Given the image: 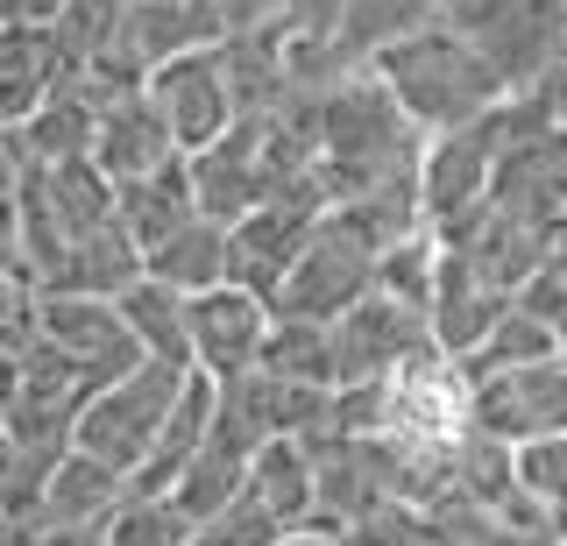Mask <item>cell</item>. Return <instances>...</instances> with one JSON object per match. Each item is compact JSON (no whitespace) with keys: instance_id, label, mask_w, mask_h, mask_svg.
<instances>
[{"instance_id":"4fadbf2b","label":"cell","mask_w":567,"mask_h":546,"mask_svg":"<svg viewBox=\"0 0 567 546\" xmlns=\"http://www.w3.org/2000/svg\"><path fill=\"white\" fill-rule=\"evenodd\" d=\"M128 497H135V483H128L114 462H100V454L71 447L64 462L50 468V490H43V533H85V539H100V525L114 518Z\"/></svg>"},{"instance_id":"1f68e13d","label":"cell","mask_w":567,"mask_h":546,"mask_svg":"<svg viewBox=\"0 0 567 546\" xmlns=\"http://www.w3.org/2000/svg\"><path fill=\"white\" fill-rule=\"evenodd\" d=\"M525 306L539 312V320L560 333V348H567V249H554V262L525 285Z\"/></svg>"},{"instance_id":"2e32d148","label":"cell","mask_w":567,"mask_h":546,"mask_svg":"<svg viewBox=\"0 0 567 546\" xmlns=\"http://www.w3.org/2000/svg\"><path fill=\"white\" fill-rule=\"evenodd\" d=\"M511 306H518L511 291L483 285V277H475L461 256L440 249V291H433V341H440V356L468 362L475 348H483L489 333L504 327V312H511Z\"/></svg>"},{"instance_id":"f1b7e54d","label":"cell","mask_w":567,"mask_h":546,"mask_svg":"<svg viewBox=\"0 0 567 546\" xmlns=\"http://www.w3.org/2000/svg\"><path fill=\"white\" fill-rule=\"evenodd\" d=\"M206 43H235V37H256V29H291V0H192Z\"/></svg>"},{"instance_id":"52a82bcc","label":"cell","mask_w":567,"mask_h":546,"mask_svg":"<svg viewBox=\"0 0 567 546\" xmlns=\"http://www.w3.org/2000/svg\"><path fill=\"white\" fill-rule=\"evenodd\" d=\"M333 348H341V391H348V383L404 377V369H412L419 356H433L440 341H433V312L377 291V298H362V306L333 327Z\"/></svg>"},{"instance_id":"e575fe53","label":"cell","mask_w":567,"mask_h":546,"mask_svg":"<svg viewBox=\"0 0 567 546\" xmlns=\"http://www.w3.org/2000/svg\"><path fill=\"white\" fill-rule=\"evenodd\" d=\"M277 546H354V533H319V525H298V533H284Z\"/></svg>"},{"instance_id":"7402d4cb","label":"cell","mask_w":567,"mask_h":546,"mask_svg":"<svg viewBox=\"0 0 567 546\" xmlns=\"http://www.w3.org/2000/svg\"><path fill=\"white\" fill-rule=\"evenodd\" d=\"M248 490H256L284 525H312V511H319V454L306 440H270V447L256 454V468H248Z\"/></svg>"},{"instance_id":"ba28073f","label":"cell","mask_w":567,"mask_h":546,"mask_svg":"<svg viewBox=\"0 0 567 546\" xmlns=\"http://www.w3.org/2000/svg\"><path fill=\"white\" fill-rule=\"evenodd\" d=\"M270 333H277V306L256 298L248 285H220V291L192 298V362L213 383L256 377L262 356H270Z\"/></svg>"},{"instance_id":"e0dca14e","label":"cell","mask_w":567,"mask_h":546,"mask_svg":"<svg viewBox=\"0 0 567 546\" xmlns=\"http://www.w3.org/2000/svg\"><path fill=\"white\" fill-rule=\"evenodd\" d=\"M100 121H106V93L93 79H71L29 128H8V150L35 156V164H71V156H93L100 150Z\"/></svg>"},{"instance_id":"83f0119b","label":"cell","mask_w":567,"mask_h":546,"mask_svg":"<svg viewBox=\"0 0 567 546\" xmlns=\"http://www.w3.org/2000/svg\"><path fill=\"white\" fill-rule=\"evenodd\" d=\"M128 8H135V0H71V8H64V22H58L64 58L79 64V72H93L106 50H114L121 22H128Z\"/></svg>"},{"instance_id":"d4e9b609","label":"cell","mask_w":567,"mask_h":546,"mask_svg":"<svg viewBox=\"0 0 567 546\" xmlns=\"http://www.w3.org/2000/svg\"><path fill=\"white\" fill-rule=\"evenodd\" d=\"M248 468H256L248 454H235V447H220V440H213L199 462L177 475L171 497L185 504V518H192V525H213L227 504H241V497H248Z\"/></svg>"},{"instance_id":"7c38bea8","label":"cell","mask_w":567,"mask_h":546,"mask_svg":"<svg viewBox=\"0 0 567 546\" xmlns=\"http://www.w3.org/2000/svg\"><path fill=\"white\" fill-rule=\"evenodd\" d=\"M71 79L85 72L64 58L58 29H8L0 37V114H8V128H29Z\"/></svg>"},{"instance_id":"603a6c76","label":"cell","mask_w":567,"mask_h":546,"mask_svg":"<svg viewBox=\"0 0 567 546\" xmlns=\"http://www.w3.org/2000/svg\"><path fill=\"white\" fill-rule=\"evenodd\" d=\"M121 312H128V327H135V341H142V356H150V362L199 369V362H192V298L185 291L142 277V285L121 298Z\"/></svg>"},{"instance_id":"8fae6325","label":"cell","mask_w":567,"mask_h":546,"mask_svg":"<svg viewBox=\"0 0 567 546\" xmlns=\"http://www.w3.org/2000/svg\"><path fill=\"white\" fill-rule=\"evenodd\" d=\"M43 341L64 348L100 391L150 362L135 327H128V312H121V298H43Z\"/></svg>"},{"instance_id":"3957f363","label":"cell","mask_w":567,"mask_h":546,"mask_svg":"<svg viewBox=\"0 0 567 546\" xmlns=\"http://www.w3.org/2000/svg\"><path fill=\"white\" fill-rule=\"evenodd\" d=\"M377 285H383V249L348 214H327V220L312 227V241H306V256H298L291 285L277 291V320L341 327L362 298H377Z\"/></svg>"},{"instance_id":"d590c367","label":"cell","mask_w":567,"mask_h":546,"mask_svg":"<svg viewBox=\"0 0 567 546\" xmlns=\"http://www.w3.org/2000/svg\"><path fill=\"white\" fill-rule=\"evenodd\" d=\"M504 546H560V539H554V525H539V533H511Z\"/></svg>"},{"instance_id":"9c48e42d","label":"cell","mask_w":567,"mask_h":546,"mask_svg":"<svg viewBox=\"0 0 567 546\" xmlns=\"http://www.w3.org/2000/svg\"><path fill=\"white\" fill-rule=\"evenodd\" d=\"M199 214L220 227H241L256 206H270V114H248L220 135L206 156H192Z\"/></svg>"},{"instance_id":"6da1fadb","label":"cell","mask_w":567,"mask_h":546,"mask_svg":"<svg viewBox=\"0 0 567 546\" xmlns=\"http://www.w3.org/2000/svg\"><path fill=\"white\" fill-rule=\"evenodd\" d=\"M419 121L398 107V93L377 72H354L341 93L327 100V156H319V185L333 206H362L383 192H419Z\"/></svg>"},{"instance_id":"d6986e66","label":"cell","mask_w":567,"mask_h":546,"mask_svg":"<svg viewBox=\"0 0 567 546\" xmlns=\"http://www.w3.org/2000/svg\"><path fill=\"white\" fill-rule=\"evenodd\" d=\"M150 277L156 285H171V291H185V298H206V291H220V285H235V227H220V220H185L171 241H156L150 256Z\"/></svg>"},{"instance_id":"ffe728a7","label":"cell","mask_w":567,"mask_h":546,"mask_svg":"<svg viewBox=\"0 0 567 546\" xmlns=\"http://www.w3.org/2000/svg\"><path fill=\"white\" fill-rule=\"evenodd\" d=\"M185 220H199V185H192V156L150 171V178L121 185V227L135 235V249L150 256L156 241H171Z\"/></svg>"},{"instance_id":"4316f807","label":"cell","mask_w":567,"mask_h":546,"mask_svg":"<svg viewBox=\"0 0 567 546\" xmlns=\"http://www.w3.org/2000/svg\"><path fill=\"white\" fill-rule=\"evenodd\" d=\"M100 546H199V525L185 518L177 497H135L100 525Z\"/></svg>"},{"instance_id":"484cf974","label":"cell","mask_w":567,"mask_h":546,"mask_svg":"<svg viewBox=\"0 0 567 546\" xmlns=\"http://www.w3.org/2000/svg\"><path fill=\"white\" fill-rule=\"evenodd\" d=\"M554 356H567L560 333H554V327H546L539 312H532L525 298H518V306L504 312V327H496V333H489V341L475 348V356L461 362V369H468V377H496V369H525V362H554Z\"/></svg>"},{"instance_id":"cb8c5ba5","label":"cell","mask_w":567,"mask_h":546,"mask_svg":"<svg viewBox=\"0 0 567 546\" xmlns=\"http://www.w3.org/2000/svg\"><path fill=\"white\" fill-rule=\"evenodd\" d=\"M262 369H270V377H284V383L341 391V348H333V327H319V320H277Z\"/></svg>"},{"instance_id":"30bf717a","label":"cell","mask_w":567,"mask_h":546,"mask_svg":"<svg viewBox=\"0 0 567 546\" xmlns=\"http://www.w3.org/2000/svg\"><path fill=\"white\" fill-rule=\"evenodd\" d=\"M142 93L156 100V114L171 121V135H177V150H185V156H206V150L241 121V114H235V85H227L220 50H192V58L164 64V72L142 85Z\"/></svg>"},{"instance_id":"5bb4252c","label":"cell","mask_w":567,"mask_h":546,"mask_svg":"<svg viewBox=\"0 0 567 546\" xmlns=\"http://www.w3.org/2000/svg\"><path fill=\"white\" fill-rule=\"evenodd\" d=\"M177 156H185V150H177L171 121L156 114V100H150V93H114V100H106L93 164H100L114 185H135V178H150V171L177 164Z\"/></svg>"},{"instance_id":"8992f818","label":"cell","mask_w":567,"mask_h":546,"mask_svg":"<svg viewBox=\"0 0 567 546\" xmlns=\"http://www.w3.org/2000/svg\"><path fill=\"white\" fill-rule=\"evenodd\" d=\"M468 419H475V433L504 440V447H532V440L567 433V356L475 377Z\"/></svg>"},{"instance_id":"836d02e7","label":"cell","mask_w":567,"mask_h":546,"mask_svg":"<svg viewBox=\"0 0 567 546\" xmlns=\"http://www.w3.org/2000/svg\"><path fill=\"white\" fill-rule=\"evenodd\" d=\"M71 0H0V22L8 29H58Z\"/></svg>"},{"instance_id":"277c9868","label":"cell","mask_w":567,"mask_h":546,"mask_svg":"<svg viewBox=\"0 0 567 546\" xmlns=\"http://www.w3.org/2000/svg\"><path fill=\"white\" fill-rule=\"evenodd\" d=\"M185 383H192V369H177V362H142V369H128L121 383H106V391L85 404L79 447L100 454V462H114L135 483L142 462L156 454V440H164L177 398H185Z\"/></svg>"},{"instance_id":"7a4b0ae2","label":"cell","mask_w":567,"mask_h":546,"mask_svg":"<svg viewBox=\"0 0 567 546\" xmlns=\"http://www.w3.org/2000/svg\"><path fill=\"white\" fill-rule=\"evenodd\" d=\"M369 72L398 93V107L412 114L425 135L475 128V121H489L511 100L504 72H496V64L483 58V43L461 37L454 22H433V29H419V37L390 43Z\"/></svg>"},{"instance_id":"ac0fdd59","label":"cell","mask_w":567,"mask_h":546,"mask_svg":"<svg viewBox=\"0 0 567 546\" xmlns=\"http://www.w3.org/2000/svg\"><path fill=\"white\" fill-rule=\"evenodd\" d=\"M213 419H220V383H213L206 369H192V383H185V398H177L164 440H156V454H150V462H142V475H135L142 497H171L177 475H185V468L213 447Z\"/></svg>"},{"instance_id":"5b68a950","label":"cell","mask_w":567,"mask_h":546,"mask_svg":"<svg viewBox=\"0 0 567 546\" xmlns=\"http://www.w3.org/2000/svg\"><path fill=\"white\" fill-rule=\"evenodd\" d=\"M496 171H504V107H496L489 121H475V128L433 135V143H425V164H419L425 227L447 235V227L475 220L496 199Z\"/></svg>"},{"instance_id":"4dcf8cb0","label":"cell","mask_w":567,"mask_h":546,"mask_svg":"<svg viewBox=\"0 0 567 546\" xmlns=\"http://www.w3.org/2000/svg\"><path fill=\"white\" fill-rule=\"evenodd\" d=\"M518 483L539 511H567V433L518 447Z\"/></svg>"},{"instance_id":"9a60e30c","label":"cell","mask_w":567,"mask_h":546,"mask_svg":"<svg viewBox=\"0 0 567 546\" xmlns=\"http://www.w3.org/2000/svg\"><path fill=\"white\" fill-rule=\"evenodd\" d=\"M142 277H150V262H142L135 235L114 220V227H100V235H79L58 262H50L43 298H128Z\"/></svg>"},{"instance_id":"8d00e7d4","label":"cell","mask_w":567,"mask_h":546,"mask_svg":"<svg viewBox=\"0 0 567 546\" xmlns=\"http://www.w3.org/2000/svg\"><path fill=\"white\" fill-rule=\"evenodd\" d=\"M554 539H560V546H567V511H554Z\"/></svg>"},{"instance_id":"44dd1931","label":"cell","mask_w":567,"mask_h":546,"mask_svg":"<svg viewBox=\"0 0 567 546\" xmlns=\"http://www.w3.org/2000/svg\"><path fill=\"white\" fill-rule=\"evenodd\" d=\"M447 8L454 0H348V14H341V58L348 64H377L390 43H404V37H419V29H433V22H447Z\"/></svg>"},{"instance_id":"d6a6232c","label":"cell","mask_w":567,"mask_h":546,"mask_svg":"<svg viewBox=\"0 0 567 546\" xmlns=\"http://www.w3.org/2000/svg\"><path fill=\"white\" fill-rule=\"evenodd\" d=\"M341 14H348V0H291V37L333 43L341 37Z\"/></svg>"},{"instance_id":"f546056e","label":"cell","mask_w":567,"mask_h":546,"mask_svg":"<svg viewBox=\"0 0 567 546\" xmlns=\"http://www.w3.org/2000/svg\"><path fill=\"white\" fill-rule=\"evenodd\" d=\"M284 533H298V525H284L277 511L262 504L256 490H248V497H241V504H227L213 525H199V546H277Z\"/></svg>"}]
</instances>
